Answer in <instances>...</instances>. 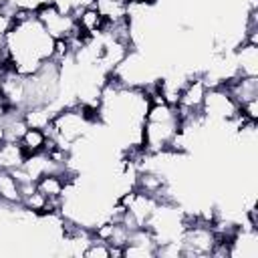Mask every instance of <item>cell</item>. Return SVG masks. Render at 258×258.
Returning a JSON list of instances; mask_svg holds the SVG:
<instances>
[{
  "instance_id": "cell-1",
  "label": "cell",
  "mask_w": 258,
  "mask_h": 258,
  "mask_svg": "<svg viewBox=\"0 0 258 258\" xmlns=\"http://www.w3.org/2000/svg\"><path fill=\"white\" fill-rule=\"evenodd\" d=\"M240 113V105L232 99L228 89L224 85L208 87L204 103H202V115L210 123H230Z\"/></svg>"
},
{
  "instance_id": "cell-2",
  "label": "cell",
  "mask_w": 258,
  "mask_h": 258,
  "mask_svg": "<svg viewBox=\"0 0 258 258\" xmlns=\"http://www.w3.org/2000/svg\"><path fill=\"white\" fill-rule=\"evenodd\" d=\"M232 60L240 77H258V46L248 42L238 44Z\"/></svg>"
},
{
  "instance_id": "cell-3",
  "label": "cell",
  "mask_w": 258,
  "mask_h": 258,
  "mask_svg": "<svg viewBox=\"0 0 258 258\" xmlns=\"http://www.w3.org/2000/svg\"><path fill=\"white\" fill-rule=\"evenodd\" d=\"M26 153L18 141H2L0 143V169H16L24 163Z\"/></svg>"
},
{
  "instance_id": "cell-4",
  "label": "cell",
  "mask_w": 258,
  "mask_h": 258,
  "mask_svg": "<svg viewBox=\"0 0 258 258\" xmlns=\"http://www.w3.org/2000/svg\"><path fill=\"white\" fill-rule=\"evenodd\" d=\"M20 200H22V194H20L18 179L12 175V171L0 169V202L10 204V206H18Z\"/></svg>"
},
{
  "instance_id": "cell-5",
  "label": "cell",
  "mask_w": 258,
  "mask_h": 258,
  "mask_svg": "<svg viewBox=\"0 0 258 258\" xmlns=\"http://www.w3.org/2000/svg\"><path fill=\"white\" fill-rule=\"evenodd\" d=\"M46 133L42 131V129H32V127H28L26 131H24V135L20 137V147L24 149V153L26 155H32V153H40V151H44L46 149Z\"/></svg>"
},
{
  "instance_id": "cell-6",
  "label": "cell",
  "mask_w": 258,
  "mask_h": 258,
  "mask_svg": "<svg viewBox=\"0 0 258 258\" xmlns=\"http://www.w3.org/2000/svg\"><path fill=\"white\" fill-rule=\"evenodd\" d=\"M85 258H109V244L105 240H99V238H91L89 244L85 246L83 254Z\"/></svg>"
}]
</instances>
